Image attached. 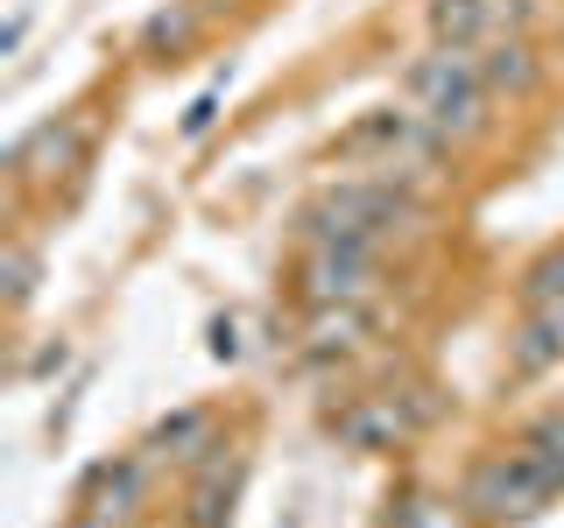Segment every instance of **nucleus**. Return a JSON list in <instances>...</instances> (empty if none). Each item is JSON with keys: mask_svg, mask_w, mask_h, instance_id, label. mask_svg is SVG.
Masks as SVG:
<instances>
[{"mask_svg": "<svg viewBox=\"0 0 564 528\" xmlns=\"http://www.w3.org/2000/svg\"><path fill=\"white\" fill-rule=\"evenodd\" d=\"M557 493H564V458L543 451V444H516V451H494V458H480V465H473L466 507H473V521L501 528V521L543 515Z\"/></svg>", "mask_w": 564, "mask_h": 528, "instance_id": "obj_1", "label": "nucleus"}, {"mask_svg": "<svg viewBox=\"0 0 564 528\" xmlns=\"http://www.w3.org/2000/svg\"><path fill=\"white\" fill-rule=\"evenodd\" d=\"M402 92H410V106L423 120H431L445 141H466L487 128V70H480V50H445L437 43L431 57H416L410 70H402Z\"/></svg>", "mask_w": 564, "mask_h": 528, "instance_id": "obj_2", "label": "nucleus"}, {"mask_svg": "<svg viewBox=\"0 0 564 528\" xmlns=\"http://www.w3.org/2000/svg\"><path fill=\"white\" fill-rule=\"evenodd\" d=\"M416 219V198L395 190V176H367V184H339L304 211V240H352V246H381L395 226Z\"/></svg>", "mask_w": 564, "mask_h": 528, "instance_id": "obj_3", "label": "nucleus"}, {"mask_svg": "<svg viewBox=\"0 0 564 528\" xmlns=\"http://www.w3.org/2000/svg\"><path fill=\"white\" fill-rule=\"evenodd\" d=\"M304 304H360L367 282H375V246L352 240H304Z\"/></svg>", "mask_w": 564, "mask_h": 528, "instance_id": "obj_4", "label": "nucleus"}, {"mask_svg": "<svg viewBox=\"0 0 564 528\" xmlns=\"http://www.w3.org/2000/svg\"><path fill=\"white\" fill-rule=\"evenodd\" d=\"M85 148V120H50V128H35L22 148H14V169L29 176V184H50V176H64L78 163Z\"/></svg>", "mask_w": 564, "mask_h": 528, "instance_id": "obj_5", "label": "nucleus"}, {"mask_svg": "<svg viewBox=\"0 0 564 528\" xmlns=\"http://www.w3.org/2000/svg\"><path fill=\"white\" fill-rule=\"evenodd\" d=\"M480 70H487L494 92H508V99H529L543 85V57L529 50V35H494L480 50Z\"/></svg>", "mask_w": 564, "mask_h": 528, "instance_id": "obj_6", "label": "nucleus"}, {"mask_svg": "<svg viewBox=\"0 0 564 528\" xmlns=\"http://www.w3.org/2000/svg\"><path fill=\"white\" fill-rule=\"evenodd\" d=\"M423 22H431V35L445 50H480L487 29H494V0H431Z\"/></svg>", "mask_w": 564, "mask_h": 528, "instance_id": "obj_7", "label": "nucleus"}, {"mask_svg": "<svg viewBox=\"0 0 564 528\" xmlns=\"http://www.w3.org/2000/svg\"><path fill=\"white\" fill-rule=\"evenodd\" d=\"M375 331L367 304H311V352H352Z\"/></svg>", "mask_w": 564, "mask_h": 528, "instance_id": "obj_8", "label": "nucleus"}, {"mask_svg": "<svg viewBox=\"0 0 564 528\" xmlns=\"http://www.w3.org/2000/svg\"><path fill=\"white\" fill-rule=\"evenodd\" d=\"M339 430L352 437V444H388V437H410V430H416V422H410V416H402V409H395V402H375V409H352V416L339 422Z\"/></svg>", "mask_w": 564, "mask_h": 528, "instance_id": "obj_9", "label": "nucleus"}, {"mask_svg": "<svg viewBox=\"0 0 564 528\" xmlns=\"http://www.w3.org/2000/svg\"><path fill=\"white\" fill-rule=\"evenodd\" d=\"M191 35H198V14H191V8H163L149 29H141V50H149V57H176Z\"/></svg>", "mask_w": 564, "mask_h": 528, "instance_id": "obj_10", "label": "nucleus"}, {"mask_svg": "<svg viewBox=\"0 0 564 528\" xmlns=\"http://www.w3.org/2000/svg\"><path fill=\"white\" fill-rule=\"evenodd\" d=\"M536 304H564V246H551L543 261H529V275H522V310H536Z\"/></svg>", "mask_w": 564, "mask_h": 528, "instance_id": "obj_11", "label": "nucleus"}, {"mask_svg": "<svg viewBox=\"0 0 564 528\" xmlns=\"http://www.w3.org/2000/svg\"><path fill=\"white\" fill-rule=\"evenodd\" d=\"M35 296V246H22V240H8V304L22 310Z\"/></svg>", "mask_w": 564, "mask_h": 528, "instance_id": "obj_12", "label": "nucleus"}, {"mask_svg": "<svg viewBox=\"0 0 564 528\" xmlns=\"http://www.w3.org/2000/svg\"><path fill=\"white\" fill-rule=\"evenodd\" d=\"M395 528H458V521H452V507H437V501H410L395 515Z\"/></svg>", "mask_w": 564, "mask_h": 528, "instance_id": "obj_13", "label": "nucleus"}, {"mask_svg": "<svg viewBox=\"0 0 564 528\" xmlns=\"http://www.w3.org/2000/svg\"><path fill=\"white\" fill-rule=\"evenodd\" d=\"M212 120H219V92H198V99H191V113H184V134H205Z\"/></svg>", "mask_w": 564, "mask_h": 528, "instance_id": "obj_14", "label": "nucleus"}, {"mask_svg": "<svg viewBox=\"0 0 564 528\" xmlns=\"http://www.w3.org/2000/svg\"><path fill=\"white\" fill-rule=\"evenodd\" d=\"M529 444H543V451H557V458H564V409H551V416H543L536 430H529Z\"/></svg>", "mask_w": 564, "mask_h": 528, "instance_id": "obj_15", "label": "nucleus"}]
</instances>
